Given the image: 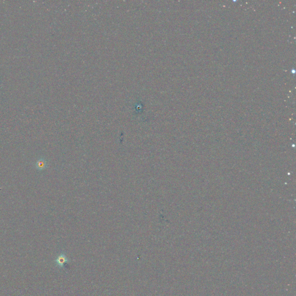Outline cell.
<instances>
[{
	"label": "cell",
	"mask_w": 296,
	"mask_h": 296,
	"mask_svg": "<svg viewBox=\"0 0 296 296\" xmlns=\"http://www.w3.org/2000/svg\"><path fill=\"white\" fill-rule=\"evenodd\" d=\"M70 260L64 253H60L55 260L56 265L60 268L65 267L70 263Z\"/></svg>",
	"instance_id": "obj_1"
},
{
	"label": "cell",
	"mask_w": 296,
	"mask_h": 296,
	"mask_svg": "<svg viewBox=\"0 0 296 296\" xmlns=\"http://www.w3.org/2000/svg\"><path fill=\"white\" fill-rule=\"evenodd\" d=\"M35 168L37 170L41 171H43L45 169H46L48 167V163L46 160L43 158H38L35 164Z\"/></svg>",
	"instance_id": "obj_2"
}]
</instances>
